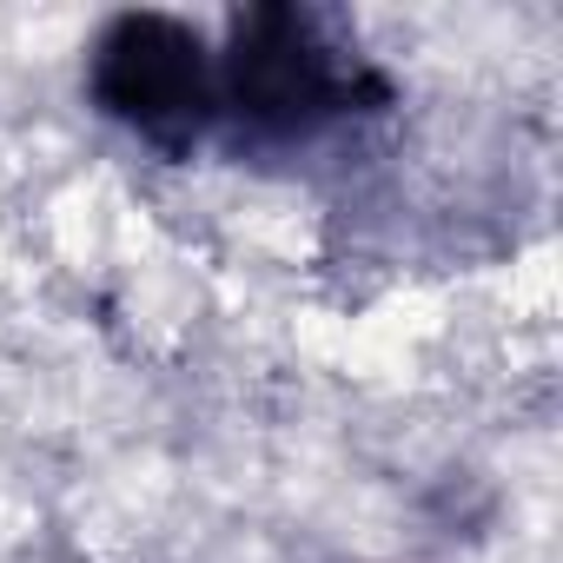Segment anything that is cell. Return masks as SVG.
Returning a JSON list of instances; mask_svg holds the SVG:
<instances>
[{
  "label": "cell",
  "instance_id": "7a4b0ae2",
  "mask_svg": "<svg viewBox=\"0 0 563 563\" xmlns=\"http://www.w3.org/2000/svg\"><path fill=\"white\" fill-rule=\"evenodd\" d=\"M352 93L345 67L332 60V47L319 41L312 14L292 8H258L239 21L232 34V100L252 120L272 126H299L325 107H339Z\"/></svg>",
  "mask_w": 563,
  "mask_h": 563
},
{
  "label": "cell",
  "instance_id": "6da1fadb",
  "mask_svg": "<svg viewBox=\"0 0 563 563\" xmlns=\"http://www.w3.org/2000/svg\"><path fill=\"white\" fill-rule=\"evenodd\" d=\"M93 87L126 126L153 140H186L206 113V54L166 14H126L100 41Z\"/></svg>",
  "mask_w": 563,
  "mask_h": 563
}]
</instances>
